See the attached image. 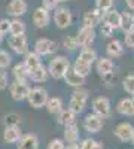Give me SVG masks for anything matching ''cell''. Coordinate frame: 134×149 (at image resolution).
I'll return each instance as SVG.
<instances>
[{"mask_svg": "<svg viewBox=\"0 0 134 149\" xmlns=\"http://www.w3.org/2000/svg\"><path fill=\"white\" fill-rule=\"evenodd\" d=\"M46 69H48V73H49L51 78H54V79H63L64 74L70 69V61L64 55H55L49 61V64H48Z\"/></svg>", "mask_w": 134, "mask_h": 149, "instance_id": "cell-1", "label": "cell"}, {"mask_svg": "<svg viewBox=\"0 0 134 149\" xmlns=\"http://www.w3.org/2000/svg\"><path fill=\"white\" fill-rule=\"evenodd\" d=\"M87 102H88V91L83 90V88H76L70 97L69 109L73 110L76 115H79L85 109V106H87Z\"/></svg>", "mask_w": 134, "mask_h": 149, "instance_id": "cell-2", "label": "cell"}, {"mask_svg": "<svg viewBox=\"0 0 134 149\" xmlns=\"http://www.w3.org/2000/svg\"><path fill=\"white\" fill-rule=\"evenodd\" d=\"M48 91L42 86H34V88H30V94L27 97V102L31 107L34 109H40L43 106H46L48 102Z\"/></svg>", "mask_w": 134, "mask_h": 149, "instance_id": "cell-3", "label": "cell"}, {"mask_svg": "<svg viewBox=\"0 0 134 149\" xmlns=\"http://www.w3.org/2000/svg\"><path fill=\"white\" fill-rule=\"evenodd\" d=\"M57 49H58L57 42L51 40V39H46V37H40V39H37L34 43V52L40 57L52 55V54L57 52Z\"/></svg>", "mask_w": 134, "mask_h": 149, "instance_id": "cell-4", "label": "cell"}, {"mask_svg": "<svg viewBox=\"0 0 134 149\" xmlns=\"http://www.w3.org/2000/svg\"><path fill=\"white\" fill-rule=\"evenodd\" d=\"M9 93L15 102H22V100H27V97L30 94V86L27 85V82L14 81L9 84Z\"/></svg>", "mask_w": 134, "mask_h": 149, "instance_id": "cell-5", "label": "cell"}, {"mask_svg": "<svg viewBox=\"0 0 134 149\" xmlns=\"http://www.w3.org/2000/svg\"><path fill=\"white\" fill-rule=\"evenodd\" d=\"M9 48L18 55H26L28 52V40L26 34H17V36H10L8 39Z\"/></svg>", "mask_w": 134, "mask_h": 149, "instance_id": "cell-6", "label": "cell"}, {"mask_svg": "<svg viewBox=\"0 0 134 149\" xmlns=\"http://www.w3.org/2000/svg\"><path fill=\"white\" fill-rule=\"evenodd\" d=\"M92 110H94V113L95 115H99L100 118H107V116H110V100H109L107 97H95L94 100H92Z\"/></svg>", "mask_w": 134, "mask_h": 149, "instance_id": "cell-7", "label": "cell"}, {"mask_svg": "<svg viewBox=\"0 0 134 149\" xmlns=\"http://www.w3.org/2000/svg\"><path fill=\"white\" fill-rule=\"evenodd\" d=\"M72 12L69 8L66 6H61V8H57L55 9V14H54V22L58 29H67L70 24H72Z\"/></svg>", "mask_w": 134, "mask_h": 149, "instance_id": "cell-8", "label": "cell"}, {"mask_svg": "<svg viewBox=\"0 0 134 149\" xmlns=\"http://www.w3.org/2000/svg\"><path fill=\"white\" fill-rule=\"evenodd\" d=\"M31 21L34 24V27H37V29H43L46 27L48 24H49L51 21V12L45 9L43 6H39V8H36L34 12H33V15H31Z\"/></svg>", "mask_w": 134, "mask_h": 149, "instance_id": "cell-9", "label": "cell"}, {"mask_svg": "<svg viewBox=\"0 0 134 149\" xmlns=\"http://www.w3.org/2000/svg\"><path fill=\"white\" fill-rule=\"evenodd\" d=\"M94 39H95V29L85 27V26H82L79 29L76 40H78V45L81 48H90L91 43L94 42Z\"/></svg>", "mask_w": 134, "mask_h": 149, "instance_id": "cell-10", "label": "cell"}, {"mask_svg": "<svg viewBox=\"0 0 134 149\" xmlns=\"http://www.w3.org/2000/svg\"><path fill=\"white\" fill-rule=\"evenodd\" d=\"M27 10H28V3L26 0H10L6 6V14L14 18L22 17Z\"/></svg>", "mask_w": 134, "mask_h": 149, "instance_id": "cell-11", "label": "cell"}, {"mask_svg": "<svg viewBox=\"0 0 134 149\" xmlns=\"http://www.w3.org/2000/svg\"><path fill=\"white\" fill-rule=\"evenodd\" d=\"M103 15H104V12L99 10V9H90L88 12H85V15H83V26L85 27H91V29H95L99 24L103 21Z\"/></svg>", "mask_w": 134, "mask_h": 149, "instance_id": "cell-12", "label": "cell"}, {"mask_svg": "<svg viewBox=\"0 0 134 149\" xmlns=\"http://www.w3.org/2000/svg\"><path fill=\"white\" fill-rule=\"evenodd\" d=\"M115 136L121 142H131L134 136V127L130 122H121L115 127Z\"/></svg>", "mask_w": 134, "mask_h": 149, "instance_id": "cell-13", "label": "cell"}, {"mask_svg": "<svg viewBox=\"0 0 134 149\" xmlns=\"http://www.w3.org/2000/svg\"><path fill=\"white\" fill-rule=\"evenodd\" d=\"M103 127V118L95 113H88L83 119V128L88 133H99Z\"/></svg>", "mask_w": 134, "mask_h": 149, "instance_id": "cell-14", "label": "cell"}, {"mask_svg": "<svg viewBox=\"0 0 134 149\" xmlns=\"http://www.w3.org/2000/svg\"><path fill=\"white\" fill-rule=\"evenodd\" d=\"M17 145V149H39V137L34 133L22 134V137Z\"/></svg>", "mask_w": 134, "mask_h": 149, "instance_id": "cell-15", "label": "cell"}, {"mask_svg": "<svg viewBox=\"0 0 134 149\" xmlns=\"http://www.w3.org/2000/svg\"><path fill=\"white\" fill-rule=\"evenodd\" d=\"M22 137V133L19 127H5L3 130V140L9 145L12 143H18L19 139Z\"/></svg>", "mask_w": 134, "mask_h": 149, "instance_id": "cell-16", "label": "cell"}, {"mask_svg": "<svg viewBox=\"0 0 134 149\" xmlns=\"http://www.w3.org/2000/svg\"><path fill=\"white\" fill-rule=\"evenodd\" d=\"M48 76H49V73H48V69L43 64L28 70V79H31L33 82H37V84L45 82L48 79Z\"/></svg>", "mask_w": 134, "mask_h": 149, "instance_id": "cell-17", "label": "cell"}, {"mask_svg": "<svg viewBox=\"0 0 134 149\" xmlns=\"http://www.w3.org/2000/svg\"><path fill=\"white\" fill-rule=\"evenodd\" d=\"M103 22L116 30V29L121 27V14L116 9L107 10V12H104V15H103Z\"/></svg>", "mask_w": 134, "mask_h": 149, "instance_id": "cell-18", "label": "cell"}, {"mask_svg": "<svg viewBox=\"0 0 134 149\" xmlns=\"http://www.w3.org/2000/svg\"><path fill=\"white\" fill-rule=\"evenodd\" d=\"M97 72L100 73V76H106V74H110L113 73V61L107 57H101V58H97Z\"/></svg>", "mask_w": 134, "mask_h": 149, "instance_id": "cell-19", "label": "cell"}, {"mask_svg": "<svg viewBox=\"0 0 134 149\" xmlns=\"http://www.w3.org/2000/svg\"><path fill=\"white\" fill-rule=\"evenodd\" d=\"M63 140L67 145H78V140H79V128H78L76 124L64 127V139Z\"/></svg>", "mask_w": 134, "mask_h": 149, "instance_id": "cell-20", "label": "cell"}, {"mask_svg": "<svg viewBox=\"0 0 134 149\" xmlns=\"http://www.w3.org/2000/svg\"><path fill=\"white\" fill-rule=\"evenodd\" d=\"M116 110H118V113L124 115V116H133L134 115L133 98H122V100H119V103L116 104Z\"/></svg>", "mask_w": 134, "mask_h": 149, "instance_id": "cell-21", "label": "cell"}, {"mask_svg": "<svg viewBox=\"0 0 134 149\" xmlns=\"http://www.w3.org/2000/svg\"><path fill=\"white\" fill-rule=\"evenodd\" d=\"M64 81H66V84L67 85H70V86H75V88H81V86L85 84V78H82V76H79V74L73 70L72 67L69 69V72L64 74V78H63Z\"/></svg>", "mask_w": 134, "mask_h": 149, "instance_id": "cell-22", "label": "cell"}, {"mask_svg": "<svg viewBox=\"0 0 134 149\" xmlns=\"http://www.w3.org/2000/svg\"><path fill=\"white\" fill-rule=\"evenodd\" d=\"M106 52H107L109 57H112V58L121 57L124 54V46L118 39H113V40H110L106 45Z\"/></svg>", "mask_w": 134, "mask_h": 149, "instance_id": "cell-23", "label": "cell"}, {"mask_svg": "<svg viewBox=\"0 0 134 149\" xmlns=\"http://www.w3.org/2000/svg\"><path fill=\"white\" fill-rule=\"evenodd\" d=\"M121 30L124 33H128V31H133L134 30V14L133 12H122L121 14Z\"/></svg>", "mask_w": 134, "mask_h": 149, "instance_id": "cell-24", "label": "cell"}, {"mask_svg": "<svg viewBox=\"0 0 134 149\" xmlns=\"http://www.w3.org/2000/svg\"><path fill=\"white\" fill-rule=\"evenodd\" d=\"M45 107L51 115H60L63 110V100L60 97H51V98H48Z\"/></svg>", "mask_w": 134, "mask_h": 149, "instance_id": "cell-25", "label": "cell"}, {"mask_svg": "<svg viewBox=\"0 0 134 149\" xmlns=\"http://www.w3.org/2000/svg\"><path fill=\"white\" fill-rule=\"evenodd\" d=\"M58 122L61 124V125H64V127L73 125V124H76V113L73 110H70L69 107L63 109L61 113L58 115Z\"/></svg>", "mask_w": 134, "mask_h": 149, "instance_id": "cell-26", "label": "cell"}, {"mask_svg": "<svg viewBox=\"0 0 134 149\" xmlns=\"http://www.w3.org/2000/svg\"><path fill=\"white\" fill-rule=\"evenodd\" d=\"M12 74H14L15 81L27 82V79H28V69L26 67L24 63H18V64L14 66V69H12Z\"/></svg>", "mask_w": 134, "mask_h": 149, "instance_id": "cell-27", "label": "cell"}, {"mask_svg": "<svg viewBox=\"0 0 134 149\" xmlns=\"http://www.w3.org/2000/svg\"><path fill=\"white\" fill-rule=\"evenodd\" d=\"M22 63L26 64V67L28 70H31V69H34V67H37V66L42 64L40 63V55H37L34 51H28L26 55H24V61H22Z\"/></svg>", "mask_w": 134, "mask_h": 149, "instance_id": "cell-28", "label": "cell"}, {"mask_svg": "<svg viewBox=\"0 0 134 149\" xmlns=\"http://www.w3.org/2000/svg\"><path fill=\"white\" fill-rule=\"evenodd\" d=\"M73 70H75L79 76H82V78H87L88 74H90V72H91V64H88V63H85L83 60H81L79 57L76 58V61H75V64H73V67H72Z\"/></svg>", "mask_w": 134, "mask_h": 149, "instance_id": "cell-29", "label": "cell"}, {"mask_svg": "<svg viewBox=\"0 0 134 149\" xmlns=\"http://www.w3.org/2000/svg\"><path fill=\"white\" fill-rule=\"evenodd\" d=\"M10 36H17V34H26V22L19 18L10 19V29H9Z\"/></svg>", "mask_w": 134, "mask_h": 149, "instance_id": "cell-30", "label": "cell"}, {"mask_svg": "<svg viewBox=\"0 0 134 149\" xmlns=\"http://www.w3.org/2000/svg\"><path fill=\"white\" fill-rule=\"evenodd\" d=\"M79 58L83 60L85 63L92 64L94 61L97 60V52H95V49H92L91 46H90V48H82V51H81V54H79Z\"/></svg>", "mask_w": 134, "mask_h": 149, "instance_id": "cell-31", "label": "cell"}, {"mask_svg": "<svg viewBox=\"0 0 134 149\" xmlns=\"http://www.w3.org/2000/svg\"><path fill=\"white\" fill-rule=\"evenodd\" d=\"M5 127H19L21 124V116L18 113H8L3 118Z\"/></svg>", "mask_w": 134, "mask_h": 149, "instance_id": "cell-32", "label": "cell"}, {"mask_svg": "<svg viewBox=\"0 0 134 149\" xmlns=\"http://www.w3.org/2000/svg\"><path fill=\"white\" fill-rule=\"evenodd\" d=\"M79 149H103V145L94 139H83L79 143Z\"/></svg>", "mask_w": 134, "mask_h": 149, "instance_id": "cell-33", "label": "cell"}, {"mask_svg": "<svg viewBox=\"0 0 134 149\" xmlns=\"http://www.w3.org/2000/svg\"><path fill=\"white\" fill-rule=\"evenodd\" d=\"M12 63V57L8 51H5V49H0V69L2 70H6Z\"/></svg>", "mask_w": 134, "mask_h": 149, "instance_id": "cell-34", "label": "cell"}, {"mask_svg": "<svg viewBox=\"0 0 134 149\" xmlns=\"http://www.w3.org/2000/svg\"><path fill=\"white\" fill-rule=\"evenodd\" d=\"M122 86H124V90L128 94H131V95L134 94V73H130V74H127V76L124 78Z\"/></svg>", "mask_w": 134, "mask_h": 149, "instance_id": "cell-35", "label": "cell"}, {"mask_svg": "<svg viewBox=\"0 0 134 149\" xmlns=\"http://www.w3.org/2000/svg\"><path fill=\"white\" fill-rule=\"evenodd\" d=\"M115 0H95V9H99L101 12H107L113 9Z\"/></svg>", "mask_w": 134, "mask_h": 149, "instance_id": "cell-36", "label": "cell"}, {"mask_svg": "<svg viewBox=\"0 0 134 149\" xmlns=\"http://www.w3.org/2000/svg\"><path fill=\"white\" fill-rule=\"evenodd\" d=\"M63 45H64L66 49H69V51H76V49L79 48L76 37H73V36H67L64 39V42H63Z\"/></svg>", "mask_w": 134, "mask_h": 149, "instance_id": "cell-37", "label": "cell"}, {"mask_svg": "<svg viewBox=\"0 0 134 149\" xmlns=\"http://www.w3.org/2000/svg\"><path fill=\"white\" fill-rule=\"evenodd\" d=\"M66 143L63 139H52L49 143H48V148L46 149H66Z\"/></svg>", "mask_w": 134, "mask_h": 149, "instance_id": "cell-38", "label": "cell"}, {"mask_svg": "<svg viewBox=\"0 0 134 149\" xmlns=\"http://www.w3.org/2000/svg\"><path fill=\"white\" fill-rule=\"evenodd\" d=\"M9 86V79H8V72L0 69V91L6 90Z\"/></svg>", "mask_w": 134, "mask_h": 149, "instance_id": "cell-39", "label": "cell"}, {"mask_svg": "<svg viewBox=\"0 0 134 149\" xmlns=\"http://www.w3.org/2000/svg\"><path fill=\"white\" fill-rule=\"evenodd\" d=\"M61 3V0H42V6L48 10H52V9H57L58 5Z\"/></svg>", "mask_w": 134, "mask_h": 149, "instance_id": "cell-40", "label": "cell"}, {"mask_svg": "<svg viewBox=\"0 0 134 149\" xmlns=\"http://www.w3.org/2000/svg\"><path fill=\"white\" fill-rule=\"evenodd\" d=\"M100 31H101V36H103V37H110V36L113 34L115 29H112L110 26H107V24H104V22H103V24H101V30H100Z\"/></svg>", "mask_w": 134, "mask_h": 149, "instance_id": "cell-41", "label": "cell"}, {"mask_svg": "<svg viewBox=\"0 0 134 149\" xmlns=\"http://www.w3.org/2000/svg\"><path fill=\"white\" fill-rule=\"evenodd\" d=\"M9 29H10V19H8V18L0 19V31L6 34V33H9Z\"/></svg>", "mask_w": 134, "mask_h": 149, "instance_id": "cell-42", "label": "cell"}, {"mask_svg": "<svg viewBox=\"0 0 134 149\" xmlns=\"http://www.w3.org/2000/svg\"><path fill=\"white\" fill-rule=\"evenodd\" d=\"M125 45L130 48H134V30L125 33Z\"/></svg>", "mask_w": 134, "mask_h": 149, "instance_id": "cell-43", "label": "cell"}, {"mask_svg": "<svg viewBox=\"0 0 134 149\" xmlns=\"http://www.w3.org/2000/svg\"><path fill=\"white\" fill-rule=\"evenodd\" d=\"M127 2V6L131 9V10H134V0H125Z\"/></svg>", "mask_w": 134, "mask_h": 149, "instance_id": "cell-44", "label": "cell"}, {"mask_svg": "<svg viewBox=\"0 0 134 149\" xmlns=\"http://www.w3.org/2000/svg\"><path fill=\"white\" fill-rule=\"evenodd\" d=\"M66 149H79V145H67Z\"/></svg>", "mask_w": 134, "mask_h": 149, "instance_id": "cell-45", "label": "cell"}, {"mask_svg": "<svg viewBox=\"0 0 134 149\" xmlns=\"http://www.w3.org/2000/svg\"><path fill=\"white\" fill-rule=\"evenodd\" d=\"M3 37H5V34H3L2 31H0V43H2V42H3Z\"/></svg>", "mask_w": 134, "mask_h": 149, "instance_id": "cell-46", "label": "cell"}, {"mask_svg": "<svg viewBox=\"0 0 134 149\" xmlns=\"http://www.w3.org/2000/svg\"><path fill=\"white\" fill-rule=\"evenodd\" d=\"M131 142H133V145H134V136H133V140H131Z\"/></svg>", "mask_w": 134, "mask_h": 149, "instance_id": "cell-47", "label": "cell"}, {"mask_svg": "<svg viewBox=\"0 0 134 149\" xmlns=\"http://www.w3.org/2000/svg\"><path fill=\"white\" fill-rule=\"evenodd\" d=\"M133 102H134V94H133Z\"/></svg>", "mask_w": 134, "mask_h": 149, "instance_id": "cell-48", "label": "cell"}, {"mask_svg": "<svg viewBox=\"0 0 134 149\" xmlns=\"http://www.w3.org/2000/svg\"><path fill=\"white\" fill-rule=\"evenodd\" d=\"M61 2H66V0H61Z\"/></svg>", "mask_w": 134, "mask_h": 149, "instance_id": "cell-49", "label": "cell"}]
</instances>
